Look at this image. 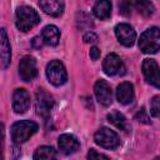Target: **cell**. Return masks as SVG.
<instances>
[{
	"label": "cell",
	"mask_w": 160,
	"mask_h": 160,
	"mask_svg": "<svg viewBox=\"0 0 160 160\" xmlns=\"http://www.w3.org/2000/svg\"><path fill=\"white\" fill-rule=\"evenodd\" d=\"M115 35L124 46H132L136 40V32L130 24L120 22L115 26Z\"/></svg>",
	"instance_id": "30bf717a"
},
{
	"label": "cell",
	"mask_w": 160,
	"mask_h": 160,
	"mask_svg": "<svg viewBox=\"0 0 160 160\" xmlns=\"http://www.w3.org/2000/svg\"><path fill=\"white\" fill-rule=\"evenodd\" d=\"M42 42H44L42 38H39V36H36V38H34V39H32V45H34L36 49H40V48L42 46Z\"/></svg>",
	"instance_id": "83f0119b"
},
{
	"label": "cell",
	"mask_w": 160,
	"mask_h": 160,
	"mask_svg": "<svg viewBox=\"0 0 160 160\" xmlns=\"http://www.w3.org/2000/svg\"><path fill=\"white\" fill-rule=\"evenodd\" d=\"M46 76H48L49 81L55 86H60V85L65 84L68 80L66 69H65L64 64L59 60H51L46 65Z\"/></svg>",
	"instance_id": "277c9868"
},
{
	"label": "cell",
	"mask_w": 160,
	"mask_h": 160,
	"mask_svg": "<svg viewBox=\"0 0 160 160\" xmlns=\"http://www.w3.org/2000/svg\"><path fill=\"white\" fill-rule=\"evenodd\" d=\"M90 58H91L92 60H98V59L100 58V50H99L96 46H94V48L90 49Z\"/></svg>",
	"instance_id": "4316f807"
},
{
	"label": "cell",
	"mask_w": 160,
	"mask_h": 160,
	"mask_svg": "<svg viewBox=\"0 0 160 160\" xmlns=\"http://www.w3.org/2000/svg\"><path fill=\"white\" fill-rule=\"evenodd\" d=\"M102 70L106 75L109 76H114L118 74H124L125 72V66L122 60L120 59L119 55L110 52L106 55V58L102 61Z\"/></svg>",
	"instance_id": "ba28073f"
},
{
	"label": "cell",
	"mask_w": 160,
	"mask_h": 160,
	"mask_svg": "<svg viewBox=\"0 0 160 160\" xmlns=\"http://www.w3.org/2000/svg\"><path fill=\"white\" fill-rule=\"evenodd\" d=\"M29 106H30L29 92L22 88L16 89L12 94V109H14V111L16 114H22L29 109Z\"/></svg>",
	"instance_id": "8fae6325"
},
{
	"label": "cell",
	"mask_w": 160,
	"mask_h": 160,
	"mask_svg": "<svg viewBox=\"0 0 160 160\" xmlns=\"http://www.w3.org/2000/svg\"><path fill=\"white\" fill-rule=\"evenodd\" d=\"M82 40H84L86 44H92V42L98 41V35H96L95 32H92V31H89V32H86V34L84 35Z\"/></svg>",
	"instance_id": "484cf974"
},
{
	"label": "cell",
	"mask_w": 160,
	"mask_h": 160,
	"mask_svg": "<svg viewBox=\"0 0 160 160\" xmlns=\"http://www.w3.org/2000/svg\"><path fill=\"white\" fill-rule=\"evenodd\" d=\"M94 15L100 20H108L111 15V2L108 0H100L95 2L92 8Z\"/></svg>",
	"instance_id": "ac0fdd59"
},
{
	"label": "cell",
	"mask_w": 160,
	"mask_h": 160,
	"mask_svg": "<svg viewBox=\"0 0 160 160\" xmlns=\"http://www.w3.org/2000/svg\"><path fill=\"white\" fill-rule=\"evenodd\" d=\"M40 22V16L30 6L22 5L16 9L15 12V25L20 31H29L34 26H36Z\"/></svg>",
	"instance_id": "6da1fadb"
},
{
	"label": "cell",
	"mask_w": 160,
	"mask_h": 160,
	"mask_svg": "<svg viewBox=\"0 0 160 160\" xmlns=\"http://www.w3.org/2000/svg\"><path fill=\"white\" fill-rule=\"evenodd\" d=\"M134 86L129 81H124L116 88V99L122 105H129L134 101Z\"/></svg>",
	"instance_id": "5bb4252c"
},
{
	"label": "cell",
	"mask_w": 160,
	"mask_h": 160,
	"mask_svg": "<svg viewBox=\"0 0 160 160\" xmlns=\"http://www.w3.org/2000/svg\"><path fill=\"white\" fill-rule=\"evenodd\" d=\"M94 90H95V95H96V99L98 101L104 105V106H109L111 102H112V90L110 88V85L105 81V80H98L95 82V86H94Z\"/></svg>",
	"instance_id": "7c38bea8"
},
{
	"label": "cell",
	"mask_w": 160,
	"mask_h": 160,
	"mask_svg": "<svg viewBox=\"0 0 160 160\" xmlns=\"http://www.w3.org/2000/svg\"><path fill=\"white\" fill-rule=\"evenodd\" d=\"M86 160H110V159L106 155H104L101 152H98L95 149H90L89 152H88Z\"/></svg>",
	"instance_id": "603a6c76"
},
{
	"label": "cell",
	"mask_w": 160,
	"mask_h": 160,
	"mask_svg": "<svg viewBox=\"0 0 160 160\" xmlns=\"http://www.w3.org/2000/svg\"><path fill=\"white\" fill-rule=\"evenodd\" d=\"M1 39H0V48H1V68L6 69L10 65L11 61V46L6 35V30L2 28L1 31Z\"/></svg>",
	"instance_id": "9a60e30c"
},
{
	"label": "cell",
	"mask_w": 160,
	"mask_h": 160,
	"mask_svg": "<svg viewBox=\"0 0 160 160\" xmlns=\"http://www.w3.org/2000/svg\"><path fill=\"white\" fill-rule=\"evenodd\" d=\"M58 145H59V149L62 154L65 155H71L74 152H76L80 148V142L79 140L71 135V134H62L59 136V140H58Z\"/></svg>",
	"instance_id": "4fadbf2b"
},
{
	"label": "cell",
	"mask_w": 160,
	"mask_h": 160,
	"mask_svg": "<svg viewBox=\"0 0 160 160\" xmlns=\"http://www.w3.org/2000/svg\"><path fill=\"white\" fill-rule=\"evenodd\" d=\"M150 112L154 118L160 119V95H155L150 101Z\"/></svg>",
	"instance_id": "7402d4cb"
},
{
	"label": "cell",
	"mask_w": 160,
	"mask_h": 160,
	"mask_svg": "<svg viewBox=\"0 0 160 160\" xmlns=\"http://www.w3.org/2000/svg\"><path fill=\"white\" fill-rule=\"evenodd\" d=\"M139 49L144 54H155L160 50V28L152 26L145 30L139 39Z\"/></svg>",
	"instance_id": "3957f363"
},
{
	"label": "cell",
	"mask_w": 160,
	"mask_h": 160,
	"mask_svg": "<svg viewBox=\"0 0 160 160\" xmlns=\"http://www.w3.org/2000/svg\"><path fill=\"white\" fill-rule=\"evenodd\" d=\"M39 6L50 16H60L64 12L65 4L59 0H46V1H39Z\"/></svg>",
	"instance_id": "2e32d148"
},
{
	"label": "cell",
	"mask_w": 160,
	"mask_h": 160,
	"mask_svg": "<svg viewBox=\"0 0 160 160\" xmlns=\"http://www.w3.org/2000/svg\"><path fill=\"white\" fill-rule=\"evenodd\" d=\"M41 38L45 44H48L50 46H55V45H58V42L60 40V31L55 25H46L42 29Z\"/></svg>",
	"instance_id": "e0dca14e"
},
{
	"label": "cell",
	"mask_w": 160,
	"mask_h": 160,
	"mask_svg": "<svg viewBox=\"0 0 160 160\" xmlns=\"http://www.w3.org/2000/svg\"><path fill=\"white\" fill-rule=\"evenodd\" d=\"M94 140L99 146H101L104 149H116L120 145V139H119L118 134L106 126L100 128L95 132Z\"/></svg>",
	"instance_id": "5b68a950"
},
{
	"label": "cell",
	"mask_w": 160,
	"mask_h": 160,
	"mask_svg": "<svg viewBox=\"0 0 160 160\" xmlns=\"http://www.w3.org/2000/svg\"><path fill=\"white\" fill-rule=\"evenodd\" d=\"M108 120L114 125L116 126L118 129L122 130V131H129V126H128V122H126V119L125 116L118 111V110H112L108 114Z\"/></svg>",
	"instance_id": "d6986e66"
},
{
	"label": "cell",
	"mask_w": 160,
	"mask_h": 160,
	"mask_svg": "<svg viewBox=\"0 0 160 160\" xmlns=\"http://www.w3.org/2000/svg\"><path fill=\"white\" fill-rule=\"evenodd\" d=\"M39 126L36 122L30 120H20L12 124L11 126V140L15 144H22L28 141L36 131Z\"/></svg>",
	"instance_id": "7a4b0ae2"
},
{
	"label": "cell",
	"mask_w": 160,
	"mask_h": 160,
	"mask_svg": "<svg viewBox=\"0 0 160 160\" xmlns=\"http://www.w3.org/2000/svg\"><path fill=\"white\" fill-rule=\"evenodd\" d=\"M19 74L24 81H31L38 75L36 61L32 56L25 55L19 62Z\"/></svg>",
	"instance_id": "9c48e42d"
},
{
	"label": "cell",
	"mask_w": 160,
	"mask_h": 160,
	"mask_svg": "<svg viewBox=\"0 0 160 160\" xmlns=\"http://www.w3.org/2000/svg\"><path fill=\"white\" fill-rule=\"evenodd\" d=\"M55 105V100L52 98V95L50 92H48L45 89L39 88L36 90V112L42 116V118H48L50 115V111L52 110Z\"/></svg>",
	"instance_id": "8992f818"
},
{
	"label": "cell",
	"mask_w": 160,
	"mask_h": 160,
	"mask_svg": "<svg viewBox=\"0 0 160 160\" xmlns=\"http://www.w3.org/2000/svg\"><path fill=\"white\" fill-rule=\"evenodd\" d=\"M135 119H136L139 122H144V124H150V122H151V121H150V118H149V115H148V111L145 110V108H141V109L136 112Z\"/></svg>",
	"instance_id": "cb8c5ba5"
},
{
	"label": "cell",
	"mask_w": 160,
	"mask_h": 160,
	"mask_svg": "<svg viewBox=\"0 0 160 160\" xmlns=\"http://www.w3.org/2000/svg\"><path fill=\"white\" fill-rule=\"evenodd\" d=\"M142 75L145 80L160 89V68L154 59H145L142 61Z\"/></svg>",
	"instance_id": "52a82bcc"
},
{
	"label": "cell",
	"mask_w": 160,
	"mask_h": 160,
	"mask_svg": "<svg viewBox=\"0 0 160 160\" xmlns=\"http://www.w3.org/2000/svg\"><path fill=\"white\" fill-rule=\"evenodd\" d=\"M132 5L144 16H150L154 12V5L150 1H134Z\"/></svg>",
	"instance_id": "44dd1931"
},
{
	"label": "cell",
	"mask_w": 160,
	"mask_h": 160,
	"mask_svg": "<svg viewBox=\"0 0 160 160\" xmlns=\"http://www.w3.org/2000/svg\"><path fill=\"white\" fill-rule=\"evenodd\" d=\"M34 160H58L56 151L48 145L39 146L34 152Z\"/></svg>",
	"instance_id": "ffe728a7"
},
{
	"label": "cell",
	"mask_w": 160,
	"mask_h": 160,
	"mask_svg": "<svg viewBox=\"0 0 160 160\" xmlns=\"http://www.w3.org/2000/svg\"><path fill=\"white\" fill-rule=\"evenodd\" d=\"M134 8V5H132V2H130V1H121L120 4H119V9H120V12L122 14V15H130L131 14V9Z\"/></svg>",
	"instance_id": "d4e9b609"
}]
</instances>
